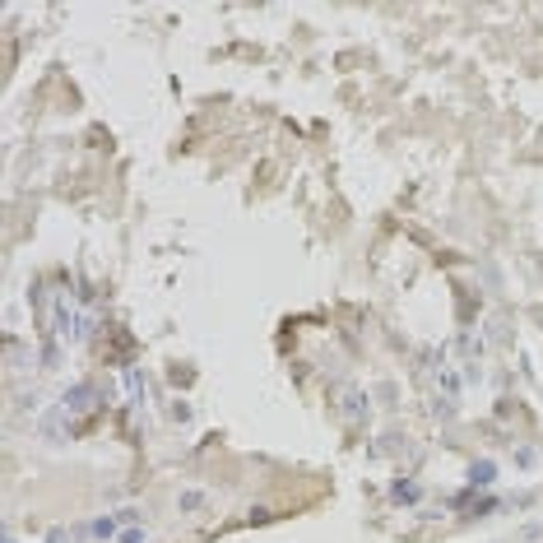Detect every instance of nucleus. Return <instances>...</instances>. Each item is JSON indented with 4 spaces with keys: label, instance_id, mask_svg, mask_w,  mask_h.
Instances as JSON below:
<instances>
[{
    "label": "nucleus",
    "instance_id": "3",
    "mask_svg": "<svg viewBox=\"0 0 543 543\" xmlns=\"http://www.w3.org/2000/svg\"><path fill=\"white\" fill-rule=\"evenodd\" d=\"M80 534H84V539H117V534H121V515L117 511H107V515H98V520H89V525H80Z\"/></svg>",
    "mask_w": 543,
    "mask_h": 543
},
{
    "label": "nucleus",
    "instance_id": "5",
    "mask_svg": "<svg viewBox=\"0 0 543 543\" xmlns=\"http://www.w3.org/2000/svg\"><path fill=\"white\" fill-rule=\"evenodd\" d=\"M65 423H70V418H65V409H60V404H51L47 414H42V436L60 441V436H65Z\"/></svg>",
    "mask_w": 543,
    "mask_h": 543
},
{
    "label": "nucleus",
    "instance_id": "1",
    "mask_svg": "<svg viewBox=\"0 0 543 543\" xmlns=\"http://www.w3.org/2000/svg\"><path fill=\"white\" fill-rule=\"evenodd\" d=\"M51 326H56V339H60L65 348L84 344V335H89V316H80V311H75V302H70V293H60V297H56V311H51Z\"/></svg>",
    "mask_w": 543,
    "mask_h": 543
},
{
    "label": "nucleus",
    "instance_id": "7",
    "mask_svg": "<svg viewBox=\"0 0 543 543\" xmlns=\"http://www.w3.org/2000/svg\"><path fill=\"white\" fill-rule=\"evenodd\" d=\"M344 414L353 418V423H362L367 409H362V395H357V390H344Z\"/></svg>",
    "mask_w": 543,
    "mask_h": 543
},
{
    "label": "nucleus",
    "instance_id": "9",
    "mask_svg": "<svg viewBox=\"0 0 543 543\" xmlns=\"http://www.w3.org/2000/svg\"><path fill=\"white\" fill-rule=\"evenodd\" d=\"M436 381H441V390H446V395H460V376H455L451 367H436Z\"/></svg>",
    "mask_w": 543,
    "mask_h": 543
},
{
    "label": "nucleus",
    "instance_id": "8",
    "mask_svg": "<svg viewBox=\"0 0 543 543\" xmlns=\"http://www.w3.org/2000/svg\"><path fill=\"white\" fill-rule=\"evenodd\" d=\"M75 534L80 529H70V525H51V529L42 534V543H75Z\"/></svg>",
    "mask_w": 543,
    "mask_h": 543
},
{
    "label": "nucleus",
    "instance_id": "4",
    "mask_svg": "<svg viewBox=\"0 0 543 543\" xmlns=\"http://www.w3.org/2000/svg\"><path fill=\"white\" fill-rule=\"evenodd\" d=\"M121 390H126L130 409H144V372L139 367H121Z\"/></svg>",
    "mask_w": 543,
    "mask_h": 543
},
{
    "label": "nucleus",
    "instance_id": "10",
    "mask_svg": "<svg viewBox=\"0 0 543 543\" xmlns=\"http://www.w3.org/2000/svg\"><path fill=\"white\" fill-rule=\"evenodd\" d=\"M144 539H149V529H144V525H126V529L117 534V543H144Z\"/></svg>",
    "mask_w": 543,
    "mask_h": 543
},
{
    "label": "nucleus",
    "instance_id": "2",
    "mask_svg": "<svg viewBox=\"0 0 543 543\" xmlns=\"http://www.w3.org/2000/svg\"><path fill=\"white\" fill-rule=\"evenodd\" d=\"M93 399H98V390H93V385H70L65 395H60V409H65V418L75 423V418L93 414Z\"/></svg>",
    "mask_w": 543,
    "mask_h": 543
},
{
    "label": "nucleus",
    "instance_id": "6",
    "mask_svg": "<svg viewBox=\"0 0 543 543\" xmlns=\"http://www.w3.org/2000/svg\"><path fill=\"white\" fill-rule=\"evenodd\" d=\"M177 506H181V515H195V511H205V493H195V488H186V493L177 497Z\"/></svg>",
    "mask_w": 543,
    "mask_h": 543
},
{
    "label": "nucleus",
    "instance_id": "12",
    "mask_svg": "<svg viewBox=\"0 0 543 543\" xmlns=\"http://www.w3.org/2000/svg\"><path fill=\"white\" fill-rule=\"evenodd\" d=\"M0 543H19V539H14V534H10V529H5V539H0Z\"/></svg>",
    "mask_w": 543,
    "mask_h": 543
},
{
    "label": "nucleus",
    "instance_id": "11",
    "mask_svg": "<svg viewBox=\"0 0 543 543\" xmlns=\"http://www.w3.org/2000/svg\"><path fill=\"white\" fill-rule=\"evenodd\" d=\"M469 474H474V483H478V488H483V483H488V478H493V469H488V464H474V469H469Z\"/></svg>",
    "mask_w": 543,
    "mask_h": 543
}]
</instances>
